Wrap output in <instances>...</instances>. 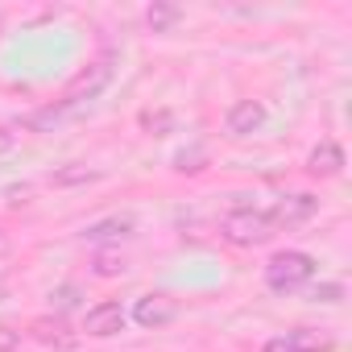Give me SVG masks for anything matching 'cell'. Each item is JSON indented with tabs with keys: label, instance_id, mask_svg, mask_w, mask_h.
Segmentation results:
<instances>
[{
	"label": "cell",
	"instance_id": "6da1fadb",
	"mask_svg": "<svg viewBox=\"0 0 352 352\" xmlns=\"http://www.w3.org/2000/svg\"><path fill=\"white\" fill-rule=\"evenodd\" d=\"M315 278V257L298 253V249H286V253H274L265 261V286L278 290V294H290L298 286H307Z\"/></svg>",
	"mask_w": 352,
	"mask_h": 352
},
{
	"label": "cell",
	"instance_id": "7a4b0ae2",
	"mask_svg": "<svg viewBox=\"0 0 352 352\" xmlns=\"http://www.w3.org/2000/svg\"><path fill=\"white\" fill-rule=\"evenodd\" d=\"M220 236L228 245H241V249H253V245H265L274 236V220L265 212H253V208H241L232 216H224L220 224Z\"/></svg>",
	"mask_w": 352,
	"mask_h": 352
},
{
	"label": "cell",
	"instance_id": "3957f363",
	"mask_svg": "<svg viewBox=\"0 0 352 352\" xmlns=\"http://www.w3.org/2000/svg\"><path fill=\"white\" fill-rule=\"evenodd\" d=\"M112 71H116V58L112 54H104V58H96V63H87L75 79H71V87H67V96L58 100L63 108H79V104H87V100H96L108 83H112Z\"/></svg>",
	"mask_w": 352,
	"mask_h": 352
},
{
	"label": "cell",
	"instance_id": "277c9868",
	"mask_svg": "<svg viewBox=\"0 0 352 352\" xmlns=\"http://www.w3.org/2000/svg\"><path fill=\"white\" fill-rule=\"evenodd\" d=\"M265 124V104L261 100H236L232 108H228V120H224V129L232 133V137H249V133H257Z\"/></svg>",
	"mask_w": 352,
	"mask_h": 352
},
{
	"label": "cell",
	"instance_id": "5b68a950",
	"mask_svg": "<svg viewBox=\"0 0 352 352\" xmlns=\"http://www.w3.org/2000/svg\"><path fill=\"white\" fill-rule=\"evenodd\" d=\"M83 327H87V336H116V331H124V311H120V302H96V307L87 311Z\"/></svg>",
	"mask_w": 352,
	"mask_h": 352
},
{
	"label": "cell",
	"instance_id": "8992f818",
	"mask_svg": "<svg viewBox=\"0 0 352 352\" xmlns=\"http://www.w3.org/2000/svg\"><path fill=\"white\" fill-rule=\"evenodd\" d=\"M174 307L166 294H145V298H137V307H133V319L141 323V327H162V323H170L174 319Z\"/></svg>",
	"mask_w": 352,
	"mask_h": 352
},
{
	"label": "cell",
	"instance_id": "52a82bcc",
	"mask_svg": "<svg viewBox=\"0 0 352 352\" xmlns=\"http://www.w3.org/2000/svg\"><path fill=\"white\" fill-rule=\"evenodd\" d=\"M307 170L315 174V179H336V174L344 170V149L336 141H319L307 157Z\"/></svg>",
	"mask_w": 352,
	"mask_h": 352
},
{
	"label": "cell",
	"instance_id": "ba28073f",
	"mask_svg": "<svg viewBox=\"0 0 352 352\" xmlns=\"http://www.w3.org/2000/svg\"><path fill=\"white\" fill-rule=\"evenodd\" d=\"M307 216H315V195H286V199L274 208L270 220H274V228H278V224L290 228V224H302Z\"/></svg>",
	"mask_w": 352,
	"mask_h": 352
},
{
	"label": "cell",
	"instance_id": "9c48e42d",
	"mask_svg": "<svg viewBox=\"0 0 352 352\" xmlns=\"http://www.w3.org/2000/svg\"><path fill=\"white\" fill-rule=\"evenodd\" d=\"M286 344H290V352H331V336L327 331H319V327H294V331H286L282 336Z\"/></svg>",
	"mask_w": 352,
	"mask_h": 352
},
{
	"label": "cell",
	"instance_id": "30bf717a",
	"mask_svg": "<svg viewBox=\"0 0 352 352\" xmlns=\"http://www.w3.org/2000/svg\"><path fill=\"white\" fill-rule=\"evenodd\" d=\"M133 228H137V220H133V216H112V220H100V224H91L83 236H87V241H124Z\"/></svg>",
	"mask_w": 352,
	"mask_h": 352
},
{
	"label": "cell",
	"instance_id": "8fae6325",
	"mask_svg": "<svg viewBox=\"0 0 352 352\" xmlns=\"http://www.w3.org/2000/svg\"><path fill=\"white\" fill-rule=\"evenodd\" d=\"M96 179H100V174L91 166H83V162H71V166H63V170L50 174L54 187H79V183H96Z\"/></svg>",
	"mask_w": 352,
	"mask_h": 352
},
{
	"label": "cell",
	"instance_id": "7c38bea8",
	"mask_svg": "<svg viewBox=\"0 0 352 352\" xmlns=\"http://www.w3.org/2000/svg\"><path fill=\"white\" fill-rule=\"evenodd\" d=\"M34 336H38L42 344H71L75 331H67L63 319H54V323H50V319H38V323H34Z\"/></svg>",
	"mask_w": 352,
	"mask_h": 352
},
{
	"label": "cell",
	"instance_id": "4fadbf2b",
	"mask_svg": "<svg viewBox=\"0 0 352 352\" xmlns=\"http://www.w3.org/2000/svg\"><path fill=\"white\" fill-rule=\"evenodd\" d=\"M145 21L153 25V34H162V30H170L174 21H179V9H174V5H153V9L145 13Z\"/></svg>",
	"mask_w": 352,
	"mask_h": 352
},
{
	"label": "cell",
	"instance_id": "5bb4252c",
	"mask_svg": "<svg viewBox=\"0 0 352 352\" xmlns=\"http://www.w3.org/2000/svg\"><path fill=\"white\" fill-rule=\"evenodd\" d=\"M120 270H124V261H120V257H112V253L96 257V274H100V278H112V274H120Z\"/></svg>",
	"mask_w": 352,
	"mask_h": 352
},
{
	"label": "cell",
	"instance_id": "9a60e30c",
	"mask_svg": "<svg viewBox=\"0 0 352 352\" xmlns=\"http://www.w3.org/2000/svg\"><path fill=\"white\" fill-rule=\"evenodd\" d=\"M141 124H145V129L166 133V129H170V112H145V116H141Z\"/></svg>",
	"mask_w": 352,
	"mask_h": 352
},
{
	"label": "cell",
	"instance_id": "2e32d148",
	"mask_svg": "<svg viewBox=\"0 0 352 352\" xmlns=\"http://www.w3.org/2000/svg\"><path fill=\"white\" fill-rule=\"evenodd\" d=\"M340 294H344V286H340V282H323V286L315 290V298H319V302H340Z\"/></svg>",
	"mask_w": 352,
	"mask_h": 352
},
{
	"label": "cell",
	"instance_id": "e0dca14e",
	"mask_svg": "<svg viewBox=\"0 0 352 352\" xmlns=\"http://www.w3.org/2000/svg\"><path fill=\"white\" fill-rule=\"evenodd\" d=\"M17 344H21V331H13V327L0 323V352H13Z\"/></svg>",
	"mask_w": 352,
	"mask_h": 352
},
{
	"label": "cell",
	"instance_id": "ac0fdd59",
	"mask_svg": "<svg viewBox=\"0 0 352 352\" xmlns=\"http://www.w3.org/2000/svg\"><path fill=\"white\" fill-rule=\"evenodd\" d=\"M261 352H290V344H286V340H282V336H278V340H270V344H265V348H261Z\"/></svg>",
	"mask_w": 352,
	"mask_h": 352
},
{
	"label": "cell",
	"instance_id": "d6986e66",
	"mask_svg": "<svg viewBox=\"0 0 352 352\" xmlns=\"http://www.w3.org/2000/svg\"><path fill=\"white\" fill-rule=\"evenodd\" d=\"M58 302L71 307V302H75V286H63V290H58Z\"/></svg>",
	"mask_w": 352,
	"mask_h": 352
},
{
	"label": "cell",
	"instance_id": "ffe728a7",
	"mask_svg": "<svg viewBox=\"0 0 352 352\" xmlns=\"http://www.w3.org/2000/svg\"><path fill=\"white\" fill-rule=\"evenodd\" d=\"M0 253H9V241H5V236H0Z\"/></svg>",
	"mask_w": 352,
	"mask_h": 352
}]
</instances>
